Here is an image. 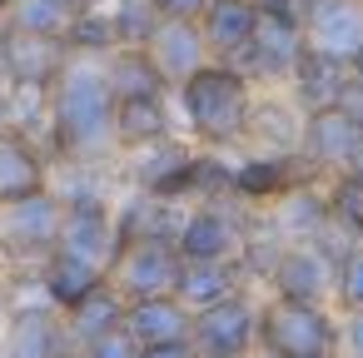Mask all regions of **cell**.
<instances>
[{
	"mask_svg": "<svg viewBox=\"0 0 363 358\" xmlns=\"http://www.w3.org/2000/svg\"><path fill=\"white\" fill-rule=\"evenodd\" d=\"M50 164L60 160H120L115 150V95L105 85L100 60H75L50 85V135H45Z\"/></svg>",
	"mask_w": 363,
	"mask_h": 358,
	"instance_id": "6da1fadb",
	"label": "cell"
},
{
	"mask_svg": "<svg viewBox=\"0 0 363 358\" xmlns=\"http://www.w3.org/2000/svg\"><path fill=\"white\" fill-rule=\"evenodd\" d=\"M254 85L224 65V60H209L204 70H194L184 85H174V115H179V135L199 150H224V155H239L244 150V135H249V110H254Z\"/></svg>",
	"mask_w": 363,
	"mask_h": 358,
	"instance_id": "7a4b0ae2",
	"label": "cell"
},
{
	"mask_svg": "<svg viewBox=\"0 0 363 358\" xmlns=\"http://www.w3.org/2000/svg\"><path fill=\"white\" fill-rule=\"evenodd\" d=\"M254 353L259 358H318V353H338V313L318 308V303H294V298H279V293H259Z\"/></svg>",
	"mask_w": 363,
	"mask_h": 358,
	"instance_id": "3957f363",
	"label": "cell"
},
{
	"mask_svg": "<svg viewBox=\"0 0 363 358\" xmlns=\"http://www.w3.org/2000/svg\"><path fill=\"white\" fill-rule=\"evenodd\" d=\"M65 204L45 189L0 209V269H40L60 249Z\"/></svg>",
	"mask_w": 363,
	"mask_h": 358,
	"instance_id": "277c9868",
	"label": "cell"
},
{
	"mask_svg": "<svg viewBox=\"0 0 363 358\" xmlns=\"http://www.w3.org/2000/svg\"><path fill=\"white\" fill-rule=\"evenodd\" d=\"M254 224V209H244L239 199H214V204H189L184 229L174 239L184 264H219V259H239L244 229Z\"/></svg>",
	"mask_w": 363,
	"mask_h": 358,
	"instance_id": "5b68a950",
	"label": "cell"
},
{
	"mask_svg": "<svg viewBox=\"0 0 363 358\" xmlns=\"http://www.w3.org/2000/svg\"><path fill=\"white\" fill-rule=\"evenodd\" d=\"M194 155H199V145H189L184 135H169V140H160V145H145V150H135V155H120L125 189L189 204V169H194Z\"/></svg>",
	"mask_w": 363,
	"mask_h": 358,
	"instance_id": "8992f818",
	"label": "cell"
},
{
	"mask_svg": "<svg viewBox=\"0 0 363 358\" xmlns=\"http://www.w3.org/2000/svg\"><path fill=\"white\" fill-rule=\"evenodd\" d=\"M254 318H259V289H244L214 308H199L189 323L194 358H254Z\"/></svg>",
	"mask_w": 363,
	"mask_h": 358,
	"instance_id": "52a82bcc",
	"label": "cell"
},
{
	"mask_svg": "<svg viewBox=\"0 0 363 358\" xmlns=\"http://www.w3.org/2000/svg\"><path fill=\"white\" fill-rule=\"evenodd\" d=\"M308 179H323V174H313L298 155H264V150L234 155V199L254 214H264L269 204H279L289 189H298Z\"/></svg>",
	"mask_w": 363,
	"mask_h": 358,
	"instance_id": "ba28073f",
	"label": "cell"
},
{
	"mask_svg": "<svg viewBox=\"0 0 363 358\" xmlns=\"http://www.w3.org/2000/svg\"><path fill=\"white\" fill-rule=\"evenodd\" d=\"M179 249L174 244H155V239H135V244H120L115 264H110V284L125 293V303L135 298H160V293H174V279H179Z\"/></svg>",
	"mask_w": 363,
	"mask_h": 358,
	"instance_id": "9c48e42d",
	"label": "cell"
},
{
	"mask_svg": "<svg viewBox=\"0 0 363 358\" xmlns=\"http://www.w3.org/2000/svg\"><path fill=\"white\" fill-rule=\"evenodd\" d=\"M363 150V125L343 110H308L303 115V140H298V160L313 174H343Z\"/></svg>",
	"mask_w": 363,
	"mask_h": 358,
	"instance_id": "30bf717a",
	"label": "cell"
},
{
	"mask_svg": "<svg viewBox=\"0 0 363 358\" xmlns=\"http://www.w3.org/2000/svg\"><path fill=\"white\" fill-rule=\"evenodd\" d=\"M70 65V50L65 40L55 35H30V30H16L6 26L0 30V75L6 85H35V90H50Z\"/></svg>",
	"mask_w": 363,
	"mask_h": 358,
	"instance_id": "8fae6325",
	"label": "cell"
},
{
	"mask_svg": "<svg viewBox=\"0 0 363 358\" xmlns=\"http://www.w3.org/2000/svg\"><path fill=\"white\" fill-rule=\"evenodd\" d=\"M60 249L90 259L95 269L110 274L115 254H120V229H115V199H80L65 204V224H60Z\"/></svg>",
	"mask_w": 363,
	"mask_h": 358,
	"instance_id": "7c38bea8",
	"label": "cell"
},
{
	"mask_svg": "<svg viewBox=\"0 0 363 358\" xmlns=\"http://www.w3.org/2000/svg\"><path fill=\"white\" fill-rule=\"evenodd\" d=\"M303 105L289 90H259L254 110H249V135L244 150H264V155H298L303 140Z\"/></svg>",
	"mask_w": 363,
	"mask_h": 358,
	"instance_id": "4fadbf2b",
	"label": "cell"
},
{
	"mask_svg": "<svg viewBox=\"0 0 363 358\" xmlns=\"http://www.w3.org/2000/svg\"><path fill=\"white\" fill-rule=\"evenodd\" d=\"M333 274H338V269H333L313 244H294V249L279 259V269H274V279H269L264 293H279V298H294V303L333 308Z\"/></svg>",
	"mask_w": 363,
	"mask_h": 358,
	"instance_id": "5bb4252c",
	"label": "cell"
},
{
	"mask_svg": "<svg viewBox=\"0 0 363 358\" xmlns=\"http://www.w3.org/2000/svg\"><path fill=\"white\" fill-rule=\"evenodd\" d=\"M184 214H189V204L155 199V194H140V189H125V194L115 199V229H120V244H135V239L174 244L179 229H184Z\"/></svg>",
	"mask_w": 363,
	"mask_h": 358,
	"instance_id": "9a60e30c",
	"label": "cell"
},
{
	"mask_svg": "<svg viewBox=\"0 0 363 358\" xmlns=\"http://www.w3.org/2000/svg\"><path fill=\"white\" fill-rule=\"evenodd\" d=\"M45 189H50V155L16 130H0V209Z\"/></svg>",
	"mask_w": 363,
	"mask_h": 358,
	"instance_id": "2e32d148",
	"label": "cell"
},
{
	"mask_svg": "<svg viewBox=\"0 0 363 358\" xmlns=\"http://www.w3.org/2000/svg\"><path fill=\"white\" fill-rule=\"evenodd\" d=\"M145 50H150L155 70L169 80V90H174V85H184L194 70H204V65H209L204 35H199V26H189V21H160V26H155V35L145 40Z\"/></svg>",
	"mask_w": 363,
	"mask_h": 358,
	"instance_id": "e0dca14e",
	"label": "cell"
},
{
	"mask_svg": "<svg viewBox=\"0 0 363 358\" xmlns=\"http://www.w3.org/2000/svg\"><path fill=\"white\" fill-rule=\"evenodd\" d=\"M254 26H259V11L254 0H209V11L199 16V35H204V50L209 60H224L234 65L249 40H254Z\"/></svg>",
	"mask_w": 363,
	"mask_h": 358,
	"instance_id": "ac0fdd59",
	"label": "cell"
},
{
	"mask_svg": "<svg viewBox=\"0 0 363 358\" xmlns=\"http://www.w3.org/2000/svg\"><path fill=\"white\" fill-rule=\"evenodd\" d=\"M264 224L294 249V244H313V234L328 224V194H323V179H308L298 189H289L279 204L264 209Z\"/></svg>",
	"mask_w": 363,
	"mask_h": 358,
	"instance_id": "d6986e66",
	"label": "cell"
},
{
	"mask_svg": "<svg viewBox=\"0 0 363 358\" xmlns=\"http://www.w3.org/2000/svg\"><path fill=\"white\" fill-rule=\"evenodd\" d=\"M65 353H70V338L55 308L16 313L0 328V358H65Z\"/></svg>",
	"mask_w": 363,
	"mask_h": 358,
	"instance_id": "ffe728a7",
	"label": "cell"
},
{
	"mask_svg": "<svg viewBox=\"0 0 363 358\" xmlns=\"http://www.w3.org/2000/svg\"><path fill=\"white\" fill-rule=\"evenodd\" d=\"M169 135H179L174 100H120L115 105V150L120 155H135V150L160 145Z\"/></svg>",
	"mask_w": 363,
	"mask_h": 358,
	"instance_id": "44dd1931",
	"label": "cell"
},
{
	"mask_svg": "<svg viewBox=\"0 0 363 358\" xmlns=\"http://www.w3.org/2000/svg\"><path fill=\"white\" fill-rule=\"evenodd\" d=\"M100 65H105V85H110V95H115V105H120V100H169V95H174L169 80L155 70V60H150L145 45H120V50L105 55Z\"/></svg>",
	"mask_w": 363,
	"mask_h": 358,
	"instance_id": "7402d4cb",
	"label": "cell"
},
{
	"mask_svg": "<svg viewBox=\"0 0 363 358\" xmlns=\"http://www.w3.org/2000/svg\"><path fill=\"white\" fill-rule=\"evenodd\" d=\"M249 279L239 269V259H219V264H179V279H174V298L199 313V308H214L234 293H244Z\"/></svg>",
	"mask_w": 363,
	"mask_h": 358,
	"instance_id": "603a6c76",
	"label": "cell"
},
{
	"mask_svg": "<svg viewBox=\"0 0 363 358\" xmlns=\"http://www.w3.org/2000/svg\"><path fill=\"white\" fill-rule=\"evenodd\" d=\"M40 279H45V293H50L55 313H70V308L85 303L100 284H110L105 269H95L90 259H80V254H70V249H55V254L40 264Z\"/></svg>",
	"mask_w": 363,
	"mask_h": 358,
	"instance_id": "cb8c5ba5",
	"label": "cell"
},
{
	"mask_svg": "<svg viewBox=\"0 0 363 358\" xmlns=\"http://www.w3.org/2000/svg\"><path fill=\"white\" fill-rule=\"evenodd\" d=\"M189 323H194V313H189L174 293H160V298H135V303L125 308V333H130L140 348L189 338Z\"/></svg>",
	"mask_w": 363,
	"mask_h": 358,
	"instance_id": "d4e9b609",
	"label": "cell"
},
{
	"mask_svg": "<svg viewBox=\"0 0 363 358\" xmlns=\"http://www.w3.org/2000/svg\"><path fill=\"white\" fill-rule=\"evenodd\" d=\"M125 308H130V303H125V293H120L115 284H100L85 303H75L70 313H60L70 348H90L95 338H105V333L125 328Z\"/></svg>",
	"mask_w": 363,
	"mask_h": 358,
	"instance_id": "484cf974",
	"label": "cell"
},
{
	"mask_svg": "<svg viewBox=\"0 0 363 358\" xmlns=\"http://www.w3.org/2000/svg\"><path fill=\"white\" fill-rule=\"evenodd\" d=\"M348 65L343 60H333V55H323V50H303V60H298V70H294V80H289V95L303 105V110H333L338 105V95H343V85H348Z\"/></svg>",
	"mask_w": 363,
	"mask_h": 358,
	"instance_id": "4316f807",
	"label": "cell"
},
{
	"mask_svg": "<svg viewBox=\"0 0 363 358\" xmlns=\"http://www.w3.org/2000/svg\"><path fill=\"white\" fill-rule=\"evenodd\" d=\"M284 254H289V244H284V239L264 224V214H254V224L244 229V244H239V269H244L249 289H259V293H264Z\"/></svg>",
	"mask_w": 363,
	"mask_h": 358,
	"instance_id": "83f0119b",
	"label": "cell"
},
{
	"mask_svg": "<svg viewBox=\"0 0 363 358\" xmlns=\"http://www.w3.org/2000/svg\"><path fill=\"white\" fill-rule=\"evenodd\" d=\"M65 50H70L75 60H105V55H115V50H120V35H115L110 11L100 6V11H90V16H75L70 30H65Z\"/></svg>",
	"mask_w": 363,
	"mask_h": 358,
	"instance_id": "f1b7e54d",
	"label": "cell"
},
{
	"mask_svg": "<svg viewBox=\"0 0 363 358\" xmlns=\"http://www.w3.org/2000/svg\"><path fill=\"white\" fill-rule=\"evenodd\" d=\"M70 6L65 0H16L11 6V26L16 30H30V35H55V40H65V30H70Z\"/></svg>",
	"mask_w": 363,
	"mask_h": 358,
	"instance_id": "f546056e",
	"label": "cell"
},
{
	"mask_svg": "<svg viewBox=\"0 0 363 358\" xmlns=\"http://www.w3.org/2000/svg\"><path fill=\"white\" fill-rule=\"evenodd\" d=\"M323 194H328V219L363 239V179L348 174V169L343 174H328L323 179Z\"/></svg>",
	"mask_w": 363,
	"mask_h": 358,
	"instance_id": "4dcf8cb0",
	"label": "cell"
},
{
	"mask_svg": "<svg viewBox=\"0 0 363 358\" xmlns=\"http://www.w3.org/2000/svg\"><path fill=\"white\" fill-rule=\"evenodd\" d=\"M110 21H115L120 45H145V40L155 35V26H160V16H155L150 0H115V6H110Z\"/></svg>",
	"mask_w": 363,
	"mask_h": 358,
	"instance_id": "1f68e13d",
	"label": "cell"
},
{
	"mask_svg": "<svg viewBox=\"0 0 363 358\" xmlns=\"http://www.w3.org/2000/svg\"><path fill=\"white\" fill-rule=\"evenodd\" d=\"M358 308H363V244L333 274V313H358Z\"/></svg>",
	"mask_w": 363,
	"mask_h": 358,
	"instance_id": "d6a6232c",
	"label": "cell"
},
{
	"mask_svg": "<svg viewBox=\"0 0 363 358\" xmlns=\"http://www.w3.org/2000/svg\"><path fill=\"white\" fill-rule=\"evenodd\" d=\"M313 249H318V254H323V259H328V264L338 269V264H343V259H348V254L358 249V234H348L343 224H333V219H328V224H323V229L313 234Z\"/></svg>",
	"mask_w": 363,
	"mask_h": 358,
	"instance_id": "836d02e7",
	"label": "cell"
},
{
	"mask_svg": "<svg viewBox=\"0 0 363 358\" xmlns=\"http://www.w3.org/2000/svg\"><path fill=\"white\" fill-rule=\"evenodd\" d=\"M90 358H140V343L125 333V328H115V333H105V338H95L90 348H85Z\"/></svg>",
	"mask_w": 363,
	"mask_h": 358,
	"instance_id": "e575fe53",
	"label": "cell"
},
{
	"mask_svg": "<svg viewBox=\"0 0 363 358\" xmlns=\"http://www.w3.org/2000/svg\"><path fill=\"white\" fill-rule=\"evenodd\" d=\"M338 358H363V308L338 313Z\"/></svg>",
	"mask_w": 363,
	"mask_h": 358,
	"instance_id": "d590c367",
	"label": "cell"
},
{
	"mask_svg": "<svg viewBox=\"0 0 363 358\" xmlns=\"http://www.w3.org/2000/svg\"><path fill=\"white\" fill-rule=\"evenodd\" d=\"M150 6H155L160 21H189V26H199V16L209 11V0H150Z\"/></svg>",
	"mask_w": 363,
	"mask_h": 358,
	"instance_id": "8d00e7d4",
	"label": "cell"
},
{
	"mask_svg": "<svg viewBox=\"0 0 363 358\" xmlns=\"http://www.w3.org/2000/svg\"><path fill=\"white\" fill-rule=\"evenodd\" d=\"M333 110H343V115H353V120L363 125V80H358V75H348V85H343V95H338Z\"/></svg>",
	"mask_w": 363,
	"mask_h": 358,
	"instance_id": "74e56055",
	"label": "cell"
},
{
	"mask_svg": "<svg viewBox=\"0 0 363 358\" xmlns=\"http://www.w3.org/2000/svg\"><path fill=\"white\" fill-rule=\"evenodd\" d=\"M140 358H194V348H189V338H174V343H150V348H140Z\"/></svg>",
	"mask_w": 363,
	"mask_h": 358,
	"instance_id": "f35d334b",
	"label": "cell"
},
{
	"mask_svg": "<svg viewBox=\"0 0 363 358\" xmlns=\"http://www.w3.org/2000/svg\"><path fill=\"white\" fill-rule=\"evenodd\" d=\"M348 70H353V75H358V80H363V50H358V55H353V60H348Z\"/></svg>",
	"mask_w": 363,
	"mask_h": 358,
	"instance_id": "ab89813d",
	"label": "cell"
},
{
	"mask_svg": "<svg viewBox=\"0 0 363 358\" xmlns=\"http://www.w3.org/2000/svg\"><path fill=\"white\" fill-rule=\"evenodd\" d=\"M348 174H358V179H363V150H358V160L348 164Z\"/></svg>",
	"mask_w": 363,
	"mask_h": 358,
	"instance_id": "60d3db41",
	"label": "cell"
},
{
	"mask_svg": "<svg viewBox=\"0 0 363 358\" xmlns=\"http://www.w3.org/2000/svg\"><path fill=\"white\" fill-rule=\"evenodd\" d=\"M0 130H6V90H0Z\"/></svg>",
	"mask_w": 363,
	"mask_h": 358,
	"instance_id": "b9f144b4",
	"label": "cell"
},
{
	"mask_svg": "<svg viewBox=\"0 0 363 358\" xmlns=\"http://www.w3.org/2000/svg\"><path fill=\"white\" fill-rule=\"evenodd\" d=\"M11 6H16V0H0V16H6V11H11Z\"/></svg>",
	"mask_w": 363,
	"mask_h": 358,
	"instance_id": "7bdbcfd3",
	"label": "cell"
},
{
	"mask_svg": "<svg viewBox=\"0 0 363 358\" xmlns=\"http://www.w3.org/2000/svg\"><path fill=\"white\" fill-rule=\"evenodd\" d=\"M318 358H338V353H318Z\"/></svg>",
	"mask_w": 363,
	"mask_h": 358,
	"instance_id": "ee69618b",
	"label": "cell"
},
{
	"mask_svg": "<svg viewBox=\"0 0 363 358\" xmlns=\"http://www.w3.org/2000/svg\"><path fill=\"white\" fill-rule=\"evenodd\" d=\"M358 244H363V239H358Z\"/></svg>",
	"mask_w": 363,
	"mask_h": 358,
	"instance_id": "f6af8a7d",
	"label": "cell"
},
{
	"mask_svg": "<svg viewBox=\"0 0 363 358\" xmlns=\"http://www.w3.org/2000/svg\"><path fill=\"white\" fill-rule=\"evenodd\" d=\"M254 358H259V353H254Z\"/></svg>",
	"mask_w": 363,
	"mask_h": 358,
	"instance_id": "bcb514c9",
	"label": "cell"
}]
</instances>
